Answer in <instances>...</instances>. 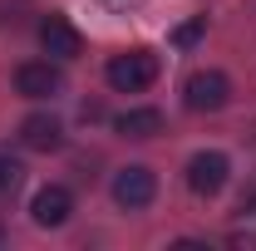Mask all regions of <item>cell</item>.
<instances>
[{"label":"cell","instance_id":"3","mask_svg":"<svg viewBox=\"0 0 256 251\" xmlns=\"http://www.w3.org/2000/svg\"><path fill=\"white\" fill-rule=\"evenodd\" d=\"M153 197H158V178H153V168H143V162H133V168H124V172L114 178V202H118L124 212H143Z\"/></svg>","mask_w":256,"mask_h":251},{"label":"cell","instance_id":"4","mask_svg":"<svg viewBox=\"0 0 256 251\" xmlns=\"http://www.w3.org/2000/svg\"><path fill=\"white\" fill-rule=\"evenodd\" d=\"M226 172H232L226 153H197L188 162V188L197 192V197H217V192L226 188Z\"/></svg>","mask_w":256,"mask_h":251},{"label":"cell","instance_id":"10","mask_svg":"<svg viewBox=\"0 0 256 251\" xmlns=\"http://www.w3.org/2000/svg\"><path fill=\"white\" fill-rule=\"evenodd\" d=\"M20 178H25V162L10 153V148H0V192H15Z\"/></svg>","mask_w":256,"mask_h":251},{"label":"cell","instance_id":"2","mask_svg":"<svg viewBox=\"0 0 256 251\" xmlns=\"http://www.w3.org/2000/svg\"><path fill=\"white\" fill-rule=\"evenodd\" d=\"M226 98H232V79L222 69H197L182 84V104L192 114H217V108H226Z\"/></svg>","mask_w":256,"mask_h":251},{"label":"cell","instance_id":"1","mask_svg":"<svg viewBox=\"0 0 256 251\" xmlns=\"http://www.w3.org/2000/svg\"><path fill=\"white\" fill-rule=\"evenodd\" d=\"M153 79H158V54H148V50H128V54L108 60V89H118V94H143Z\"/></svg>","mask_w":256,"mask_h":251},{"label":"cell","instance_id":"9","mask_svg":"<svg viewBox=\"0 0 256 251\" xmlns=\"http://www.w3.org/2000/svg\"><path fill=\"white\" fill-rule=\"evenodd\" d=\"M114 128L124 138H153V133H162V114L158 108H128V114L114 118Z\"/></svg>","mask_w":256,"mask_h":251},{"label":"cell","instance_id":"5","mask_svg":"<svg viewBox=\"0 0 256 251\" xmlns=\"http://www.w3.org/2000/svg\"><path fill=\"white\" fill-rule=\"evenodd\" d=\"M60 69H54V64L44 60H30V64H20V69H15V94H25V98H54L60 94Z\"/></svg>","mask_w":256,"mask_h":251},{"label":"cell","instance_id":"8","mask_svg":"<svg viewBox=\"0 0 256 251\" xmlns=\"http://www.w3.org/2000/svg\"><path fill=\"white\" fill-rule=\"evenodd\" d=\"M20 143L34 148V153H54V148H64V124L54 114H30L20 124Z\"/></svg>","mask_w":256,"mask_h":251},{"label":"cell","instance_id":"7","mask_svg":"<svg viewBox=\"0 0 256 251\" xmlns=\"http://www.w3.org/2000/svg\"><path fill=\"white\" fill-rule=\"evenodd\" d=\"M69 212H74V197H69V188H54V182L40 188V192H34V202H30L34 226H64Z\"/></svg>","mask_w":256,"mask_h":251},{"label":"cell","instance_id":"12","mask_svg":"<svg viewBox=\"0 0 256 251\" xmlns=\"http://www.w3.org/2000/svg\"><path fill=\"white\" fill-rule=\"evenodd\" d=\"M0 242H5V226H0Z\"/></svg>","mask_w":256,"mask_h":251},{"label":"cell","instance_id":"6","mask_svg":"<svg viewBox=\"0 0 256 251\" xmlns=\"http://www.w3.org/2000/svg\"><path fill=\"white\" fill-rule=\"evenodd\" d=\"M40 44H44V54H54V60H74V54L84 50L79 30H74L64 15H44V20H40Z\"/></svg>","mask_w":256,"mask_h":251},{"label":"cell","instance_id":"11","mask_svg":"<svg viewBox=\"0 0 256 251\" xmlns=\"http://www.w3.org/2000/svg\"><path fill=\"white\" fill-rule=\"evenodd\" d=\"M197 34H202V20H188V25H178V30H172V44H192Z\"/></svg>","mask_w":256,"mask_h":251}]
</instances>
